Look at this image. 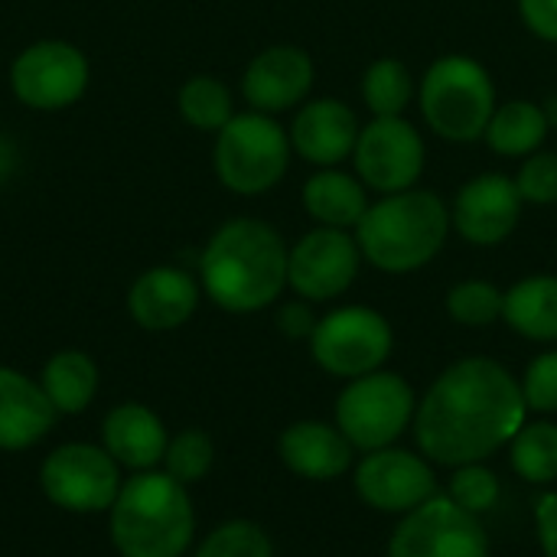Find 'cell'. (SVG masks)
<instances>
[{"instance_id": "4316f807", "label": "cell", "mask_w": 557, "mask_h": 557, "mask_svg": "<svg viewBox=\"0 0 557 557\" xmlns=\"http://www.w3.org/2000/svg\"><path fill=\"white\" fill-rule=\"evenodd\" d=\"M180 111L199 131H222L232 121V95L219 78L196 75L180 91Z\"/></svg>"}, {"instance_id": "ac0fdd59", "label": "cell", "mask_w": 557, "mask_h": 557, "mask_svg": "<svg viewBox=\"0 0 557 557\" xmlns=\"http://www.w3.org/2000/svg\"><path fill=\"white\" fill-rule=\"evenodd\" d=\"M290 140L297 153L307 157L310 163L333 166L356 150V140H359L356 114L336 98H320L297 111Z\"/></svg>"}, {"instance_id": "1f68e13d", "label": "cell", "mask_w": 557, "mask_h": 557, "mask_svg": "<svg viewBox=\"0 0 557 557\" xmlns=\"http://www.w3.org/2000/svg\"><path fill=\"white\" fill-rule=\"evenodd\" d=\"M450 499L460 509H467L473 516H483V512H490L499 503V480L483 463L457 467V473L450 480Z\"/></svg>"}, {"instance_id": "8992f818", "label": "cell", "mask_w": 557, "mask_h": 557, "mask_svg": "<svg viewBox=\"0 0 557 557\" xmlns=\"http://www.w3.org/2000/svg\"><path fill=\"white\" fill-rule=\"evenodd\" d=\"M414 418V392L401 375L369 372L352 379L336 401V428L356 450H385Z\"/></svg>"}, {"instance_id": "8d00e7d4", "label": "cell", "mask_w": 557, "mask_h": 557, "mask_svg": "<svg viewBox=\"0 0 557 557\" xmlns=\"http://www.w3.org/2000/svg\"><path fill=\"white\" fill-rule=\"evenodd\" d=\"M317 323H320V320H317L313 310L304 307V304H287V307L277 313V326H281L290 339H307V336H313Z\"/></svg>"}, {"instance_id": "cb8c5ba5", "label": "cell", "mask_w": 557, "mask_h": 557, "mask_svg": "<svg viewBox=\"0 0 557 557\" xmlns=\"http://www.w3.org/2000/svg\"><path fill=\"white\" fill-rule=\"evenodd\" d=\"M42 392L49 395L55 411L78 414L91 405L98 392V369L85 352L65 349L52 356L42 369Z\"/></svg>"}, {"instance_id": "f546056e", "label": "cell", "mask_w": 557, "mask_h": 557, "mask_svg": "<svg viewBox=\"0 0 557 557\" xmlns=\"http://www.w3.org/2000/svg\"><path fill=\"white\" fill-rule=\"evenodd\" d=\"M196 557H274V548L255 522H225L199 545Z\"/></svg>"}, {"instance_id": "ffe728a7", "label": "cell", "mask_w": 557, "mask_h": 557, "mask_svg": "<svg viewBox=\"0 0 557 557\" xmlns=\"http://www.w3.org/2000/svg\"><path fill=\"white\" fill-rule=\"evenodd\" d=\"M55 424V408L42 385L13 369H0V447H33Z\"/></svg>"}, {"instance_id": "9a60e30c", "label": "cell", "mask_w": 557, "mask_h": 557, "mask_svg": "<svg viewBox=\"0 0 557 557\" xmlns=\"http://www.w3.org/2000/svg\"><path fill=\"white\" fill-rule=\"evenodd\" d=\"M522 193L516 180L486 173L470 180L457 202H454V225L457 232L473 245H496L506 235H512L519 212H522Z\"/></svg>"}, {"instance_id": "9c48e42d", "label": "cell", "mask_w": 557, "mask_h": 557, "mask_svg": "<svg viewBox=\"0 0 557 557\" xmlns=\"http://www.w3.org/2000/svg\"><path fill=\"white\" fill-rule=\"evenodd\" d=\"M388 557H490V542L480 516L460 509L450 496H431L405 512Z\"/></svg>"}, {"instance_id": "d590c367", "label": "cell", "mask_w": 557, "mask_h": 557, "mask_svg": "<svg viewBox=\"0 0 557 557\" xmlns=\"http://www.w3.org/2000/svg\"><path fill=\"white\" fill-rule=\"evenodd\" d=\"M535 525H539V542H542L545 557H557V493H548L539 499Z\"/></svg>"}, {"instance_id": "d4e9b609", "label": "cell", "mask_w": 557, "mask_h": 557, "mask_svg": "<svg viewBox=\"0 0 557 557\" xmlns=\"http://www.w3.org/2000/svg\"><path fill=\"white\" fill-rule=\"evenodd\" d=\"M548 134V117L542 108L529 101H509L499 111H493L486 124V140L503 157H525L532 153Z\"/></svg>"}, {"instance_id": "e0dca14e", "label": "cell", "mask_w": 557, "mask_h": 557, "mask_svg": "<svg viewBox=\"0 0 557 557\" xmlns=\"http://www.w3.org/2000/svg\"><path fill=\"white\" fill-rule=\"evenodd\" d=\"M199 304L196 281L180 268H153L140 274L131 287L127 307L144 330H176Z\"/></svg>"}, {"instance_id": "52a82bcc", "label": "cell", "mask_w": 557, "mask_h": 557, "mask_svg": "<svg viewBox=\"0 0 557 557\" xmlns=\"http://www.w3.org/2000/svg\"><path fill=\"white\" fill-rule=\"evenodd\" d=\"M290 144L277 121L268 114H238L219 131L215 170L219 180L242 196L264 193L281 183L287 170Z\"/></svg>"}, {"instance_id": "7c38bea8", "label": "cell", "mask_w": 557, "mask_h": 557, "mask_svg": "<svg viewBox=\"0 0 557 557\" xmlns=\"http://www.w3.org/2000/svg\"><path fill=\"white\" fill-rule=\"evenodd\" d=\"M356 170L379 193H405L424 170V140L401 114L375 117L359 131Z\"/></svg>"}, {"instance_id": "277c9868", "label": "cell", "mask_w": 557, "mask_h": 557, "mask_svg": "<svg viewBox=\"0 0 557 557\" xmlns=\"http://www.w3.org/2000/svg\"><path fill=\"white\" fill-rule=\"evenodd\" d=\"M450 232V212L434 193L405 189L366 209L356 225L359 251L382 271L405 274L428 264Z\"/></svg>"}, {"instance_id": "603a6c76", "label": "cell", "mask_w": 557, "mask_h": 557, "mask_svg": "<svg viewBox=\"0 0 557 557\" xmlns=\"http://www.w3.org/2000/svg\"><path fill=\"white\" fill-rule=\"evenodd\" d=\"M304 202H307V212L313 219H320L326 228H349V225H359V219L366 215L369 209V199H366V189L346 176V173H336V170H326V173H317L307 189H304Z\"/></svg>"}, {"instance_id": "8fae6325", "label": "cell", "mask_w": 557, "mask_h": 557, "mask_svg": "<svg viewBox=\"0 0 557 557\" xmlns=\"http://www.w3.org/2000/svg\"><path fill=\"white\" fill-rule=\"evenodd\" d=\"M10 85L23 104L36 111H55L82 98L88 85V62L75 46L46 39L13 59Z\"/></svg>"}, {"instance_id": "484cf974", "label": "cell", "mask_w": 557, "mask_h": 557, "mask_svg": "<svg viewBox=\"0 0 557 557\" xmlns=\"http://www.w3.org/2000/svg\"><path fill=\"white\" fill-rule=\"evenodd\" d=\"M512 470L525 483L548 486L557 480V424H522L512 437Z\"/></svg>"}, {"instance_id": "6da1fadb", "label": "cell", "mask_w": 557, "mask_h": 557, "mask_svg": "<svg viewBox=\"0 0 557 557\" xmlns=\"http://www.w3.org/2000/svg\"><path fill=\"white\" fill-rule=\"evenodd\" d=\"M522 385L493 359L454 362L414 411L424 457L444 467L483 463L525 424Z\"/></svg>"}, {"instance_id": "44dd1931", "label": "cell", "mask_w": 557, "mask_h": 557, "mask_svg": "<svg viewBox=\"0 0 557 557\" xmlns=\"http://www.w3.org/2000/svg\"><path fill=\"white\" fill-rule=\"evenodd\" d=\"M104 450L131 470H150L166 454V431L160 418L144 405H117L101 428Z\"/></svg>"}, {"instance_id": "4dcf8cb0", "label": "cell", "mask_w": 557, "mask_h": 557, "mask_svg": "<svg viewBox=\"0 0 557 557\" xmlns=\"http://www.w3.org/2000/svg\"><path fill=\"white\" fill-rule=\"evenodd\" d=\"M163 463H166V473L173 480H180L183 486L196 483L212 467V441L202 431H183L176 441L166 444Z\"/></svg>"}, {"instance_id": "f1b7e54d", "label": "cell", "mask_w": 557, "mask_h": 557, "mask_svg": "<svg viewBox=\"0 0 557 557\" xmlns=\"http://www.w3.org/2000/svg\"><path fill=\"white\" fill-rule=\"evenodd\" d=\"M506 294L490 281H463L450 290L447 310L463 326H490L503 317Z\"/></svg>"}, {"instance_id": "4fadbf2b", "label": "cell", "mask_w": 557, "mask_h": 557, "mask_svg": "<svg viewBox=\"0 0 557 557\" xmlns=\"http://www.w3.org/2000/svg\"><path fill=\"white\" fill-rule=\"evenodd\" d=\"M356 493L366 506L379 512H411L431 496H437V480L428 460L408 450H372L356 467Z\"/></svg>"}, {"instance_id": "2e32d148", "label": "cell", "mask_w": 557, "mask_h": 557, "mask_svg": "<svg viewBox=\"0 0 557 557\" xmlns=\"http://www.w3.org/2000/svg\"><path fill=\"white\" fill-rule=\"evenodd\" d=\"M313 85V62L297 46L264 49L245 72L242 91L258 111H284L297 104Z\"/></svg>"}, {"instance_id": "83f0119b", "label": "cell", "mask_w": 557, "mask_h": 557, "mask_svg": "<svg viewBox=\"0 0 557 557\" xmlns=\"http://www.w3.org/2000/svg\"><path fill=\"white\" fill-rule=\"evenodd\" d=\"M411 75L398 59H379L362 78V95L375 117H398L411 101Z\"/></svg>"}, {"instance_id": "5b68a950", "label": "cell", "mask_w": 557, "mask_h": 557, "mask_svg": "<svg viewBox=\"0 0 557 557\" xmlns=\"http://www.w3.org/2000/svg\"><path fill=\"white\" fill-rule=\"evenodd\" d=\"M421 111L441 137L476 140L486 134L496 111V88L480 62L467 55H444L424 75Z\"/></svg>"}, {"instance_id": "d6986e66", "label": "cell", "mask_w": 557, "mask_h": 557, "mask_svg": "<svg viewBox=\"0 0 557 557\" xmlns=\"http://www.w3.org/2000/svg\"><path fill=\"white\" fill-rule=\"evenodd\" d=\"M352 444L339 428H330L323 421H300L290 424L281 441L277 454L287 470H294L304 480H336L352 463Z\"/></svg>"}, {"instance_id": "ba28073f", "label": "cell", "mask_w": 557, "mask_h": 557, "mask_svg": "<svg viewBox=\"0 0 557 557\" xmlns=\"http://www.w3.org/2000/svg\"><path fill=\"white\" fill-rule=\"evenodd\" d=\"M317 366L339 379H359L379 372L392 352V326L369 307H343L323 317L310 336Z\"/></svg>"}, {"instance_id": "7a4b0ae2", "label": "cell", "mask_w": 557, "mask_h": 557, "mask_svg": "<svg viewBox=\"0 0 557 557\" xmlns=\"http://www.w3.org/2000/svg\"><path fill=\"white\" fill-rule=\"evenodd\" d=\"M287 248L281 235L258 219L222 225L202 255L206 294L232 313H251L277 300L287 284Z\"/></svg>"}, {"instance_id": "7402d4cb", "label": "cell", "mask_w": 557, "mask_h": 557, "mask_svg": "<svg viewBox=\"0 0 557 557\" xmlns=\"http://www.w3.org/2000/svg\"><path fill=\"white\" fill-rule=\"evenodd\" d=\"M506 323L535 343L557 339V277H525L519 281L503 304Z\"/></svg>"}, {"instance_id": "3957f363", "label": "cell", "mask_w": 557, "mask_h": 557, "mask_svg": "<svg viewBox=\"0 0 557 557\" xmlns=\"http://www.w3.org/2000/svg\"><path fill=\"white\" fill-rule=\"evenodd\" d=\"M193 532V503L170 473H137L111 506V539L124 557H180Z\"/></svg>"}, {"instance_id": "5bb4252c", "label": "cell", "mask_w": 557, "mask_h": 557, "mask_svg": "<svg viewBox=\"0 0 557 557\" xmlns=\"http://www.w3.org/2000/svg\"><path fill=\"white\" fill-rule=\"evenodd\" d=\"M359 242L343 228H317L287 255V284L307 300L339 297L359 271Z\"/></svg>"}, {"instance_id": "d6a6232c", "label": "cell", "mask_w": 557, "mask_h": 557, "mask_svg": "<svg viewBox=\"0 0 557 557\" xmlns=\"http://www.w3.org/2000/svg\"><path fill=\"white\" fill-rule=\"evenodd\" d=\"M522 398L525 408L542 411V414H557V349L539 356L522 379Z\"/></svg>"}, {"instance_id": "e575fe53", "label": "cell", "mask_w": 557, "mask_h": 557, "mask_svg": "<svg viewBox=\"0 0 557 557\" xmlns=\"http://www.w3.org/2000/svg\"><path fill=\"white\" fill-rule=\"evenodd\" d=\"M519 10L535 36L557 42V0H519Z\"/></svg>"}, {"instance_id": "836d02e7", "label": "cell", "mask_w": 557, "mask_h": 557, "mask_svg": "<svg viewBox=\"0 0 557 557\" xmlns=\"http://www.w3.org/2000/svg\"><path fill=\"white\" fill-rule=\"evenodd\" d=\"M516 186L529 202H557V153H535L525 160Z\"/></svg>"}, {"instance_id": "30bf717a", "label": "cell", "mask_w": 557, "mask_h": 557, "mask_svg": "<svg viewBox=\"0 0 557 557\" xmlns=\"http://www.w3.org/2000/svg\"><path fill=\"white\" fill-rule=\"evenodd\" d=\"M39 483L49 503L69 512L111 509L121 493L117 460L91 444H65L52 450L39 470Z\"/></svg>"}]
</instances>
